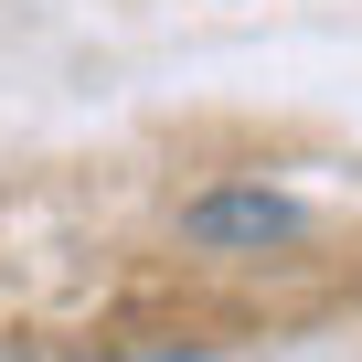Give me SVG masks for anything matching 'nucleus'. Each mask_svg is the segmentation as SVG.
I'll return each instance as SVG.
<instances>
[{"label": "nucleus", "instance_id": "f257e3e1", "mask_svg": "<svg viewBox=\"0 0 362 362\" xmlns=\"http://www.w3.org/2000/svg\"><path fill=\"white\" fill-rule=\"evenodd\" d=\"M298 224H309L298 192H267V181H224V192L181 203V235H192V245H288Z\"/></svg>", "mask_w": 362, "mask_h": 362}]
</instances>
